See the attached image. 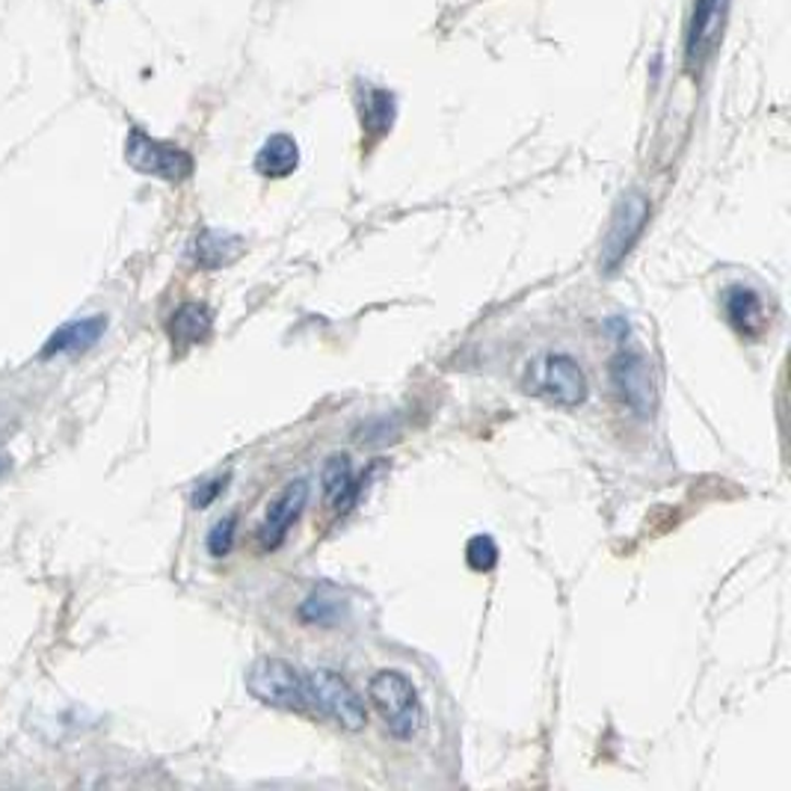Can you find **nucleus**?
Wrapping results in <instances>:
<instances>
[{
  "instance_id": "1",
  "label": "nucleus",
  "mask_w": 791,
  "mask_h": 791,
  "mask_svg": "<svg viewBox=\"0 0 791 791\" xmlns=\"http://www.w3.org/2000/svg\"><path fill=\"white\" fill-rule=\"evenodd\" d=\"M368 697L394 739L412 741L424 730L427 715H424L422 697L401 670H380L368 682Z\"/></svg>"
},
{
  "instance_id": "2",
  "label": "nucleus",
  "mask_w": 791,
  "mask_h": 791,
  "mask_svg": "<svg viewBox=\"0 0 791 791\" xmlns=\"http://www.w3.org/2000/svg\"><path fill=\"white\" fill-rule=\"evenodd\" d=\"M306 682V699H309L311 718L335 720L344 730L356 732L368 723V709L356 690L350 688V682L339 676L335 670L318 668L303 673Z\"/></svg>"
},
{
  "instance_id": "3",
  "label": "nucleus",
  "mask_w": 791,
  "mask_h": 791,
  "mask_svg": "<svg viewBox=\"0 0 791 791\" xmlns=\"http://www.w3.org/2000/svg\"><path fill=\"white\" fill-rule=\"evenodd\" d=\"M247 688L264 706L294 711V715H309L311 718L303 670H297L288 661H282V658H258L247 673Z\"/></svg>"
},
{
  "instance_id": "4",
  "label": "nucleus",
  "mask_w": 791,
  "mask_h": 791,
  "mask_svg": "<svg viewBox=\"0 0 791 791\" xmlns=\"http://www.w3.org/2000/svg\"><path fill=\"white\" fill-rule=\"evenodd\" d=\"M125 161L134 166L137 173L155 175V178H164V181H185L193 173V157L187 155L185 149L155 140V137H149L140 128H134L128 134Z\"/></svg>"
},
{
  "instance_id": "5",
  "label": "nucleus",
  "mask_w": 791,
  "mask_h": 791,
  "mask_svg": "<svg viewBox=\"0 0 791 791\" xmlns=\"http://www.w3.org/2000/svg\"><path fill=\"white\" fill-rule=\"evenodd\" d=\"M649 223V199L644 193H626L619 199L617 211L611 216V228H607L605 244H602V270L605 273H617V268L626 261L637 237L644 235Z\"/></svg>"
},
{
  "instance_id": "6",
  "label": "nucleus",
  "mask_w": 791,
  "mask_h": 791,
  "mask_svg": "<svg viewBox=\"0 0 791 791\" xmlns=\"http://www.w3.org/2000/svg\"><path fill=\"white\" fill-rule=\"evenodd\" d=\"M611 382L623 398L628 410L635 412L637 418H649L656 412L658 391H656V377L649 362L640 353H619L611 362Z\"/></svg>"
},
{
  "instance_id": "7",
  "label": "nucleus",
  "mask_w": 791,
  "mask_h": 791,
  "mask_svg": "<svg viewBox=\"0 0 791 791\" xmlns=\"http://www.w3.org/2000/svg\"><path fill=\"white\" fill-rule=\"evenodd\" d=\"M540 394H545L548 401L560 403V406H578L587 401V377L581 365L572 356L555 353V356H545L536 368V382Z\"/></svg>"
},
{
  "instance_id": "8",
  "label": "nucleus",
  "mask_w": 791,
  "mask_h": 791,
  "mask_svg": "<svg viewBox=\"0 0 791 791\" xmlns=\"http://www.w3.org/2000/svg\"><path fill=\"white\" fill-rule=\"evenodd\" d=\"M727 3L730 0H697L694 15H690L688 48H685V60H688L690 72H699L709 62L715 48H718L723 19H727Z\"/></svg>"
},
{
  "instance_id": "9",
  "label": "nucleus",
  "mask_w": 791,
  "mask_h": 791,
  "mask_svg": "<svg viewBox=\"0 0 791 791\" xmlns=\"http://www.w3.org/2000/svg\"><path fill=\"white\" fill-rule=\"evenodd\" d=\"M306 501H309V483L303 481V477L291 481L288 486L270 501L268 516H264V522L258 528V540H261V545H264L268 552H276L279 545L285 543V536H288V531L294 528L299 513H303Z\"/></svg>"
},
{
  "instance_id": "10",
  "label": "nucleus",
  "mask_w": 791,
  "mask_h": 791,
  "mask_svg": "<svg viewBox=\"0 0 791 791\" xmlns=\"http://www.w3.org/2000/svg\"><path fill=\"white\" fill-rule=\"evenodd\" d=\"M107 332V318L104 315H93V318L74 320V323H62L57 332H54L48 344L42 347V359H54L60 353H83L90 350L95 341H102V335Z\"/></svg>"
},
{
  "instance_id": "11",
  "label": "nucleus",
  "mask_w": 791,
  "mask_h": 791,
  "mask_svg": "<svg viewBox=\"0 0 791 791\" xmlns=\"http://www.w3.org/2000/svg\"><path fill=\"white\" fill-rule=\"evenodd\" d=\"M320 481H323L327 501L332 504V510H339V513H347L350 507L356 504V498H359V481H356V474H353V463H350L347 453H332L327 463H323Z\"/></svg>"
},
{
  "instance_id": "12",
  "label": "nucleus",
  "mask_w": 791,
  "mask_h": 791,
  "mask_svg": "<svg viewBox=\"0 0 791 791\" xmlns=\"http://www.w3.org/2000/svg\"><path fill=\"white\" fill-rule=\"evenodd\" d=\"M723 309H727V318L732 320V327L739 329L744 339H759L765 327H768V318H765V303L756 291L751 288H730L723 294Z\"/></svg>"
},
{
  "instance_id": "13",
  "label": "nucleus",
  "mask_w": 791,
  "mask_h": 791,
  "mask_svg": "<svg viewBox=\"0 0 791 791\" xmlns=\"http://www.w3.org/2000/svg\"><path fill=\"white\" fill-rule=\"evenodd\" d=\"M240 256H244V240L237 235H228V232L205 228V232L193 240L196 264L205 270L228 268V264L237 261Z\"/></svg>"
},
{
  "instance_id": "14",
  "label": "nucleus",
  "mask_w": 791,
  "mask_h": 791,
  "mask_svg": "<svg viewBox=\"0 0 791 791\" xmlns=\"http://www.w3.org/2000/svg\"><path fill=\"white\" fill-rule=\"evenodd\" d=\"M169 339L178 347H190V344H202L214 329V315L205 303H185L173 311L169 318Z\"/></svg>"
},
{
  "instance_id": "15",
  "label": "nucleus",
  "mask_w": 791,
  "mask_h": 791,
  "mask_svg": "<svg viewBox=\"0 0 791 791\" xmlns=\"http://www.w3.org/2000/svg\"><path fill=\"white\" fill-rule=\"evenodd\" d=\"M344 611H347V602H344V593L339 587L323 581L320 587H315L306 602L299 605V619L309 623V626H335L344 619Z\"/></svg>"
},
{
  "instance_id": "16",
  "label": "nucleus",
  "mask_w": 791,
  "mask_h": 791,
  "mask_svg": "<svg viewBox=\"0 0 791 791\" xmlns=\"http://www.w3.org/2000/svg\"><path fill=\"white\" fill-rule=\"evenodd\" d=\"M299 149L288 134H273L268 143L261 145L256 157V169L268 178H285L297 169Z\"/></svg>"
},
{
  "instance_id": "17",
  "label": "nucleus",
  "mask_w": 791,
  "mask_h": 791,
  "mask_svg": "<svg viewBox=\"0 0 791 791\" xmlns=\"http://www.w3.org/2000/svg\"><path fill=\"white\" fill-rule=\"evenodd\" d=\"M362 125H365V131L374 137H380L389 131L391 125H394V114H398V104H394V95L386 93V90H374L368 86L365 93H362Z\"/></svg>"
},
{
  "instance_id": "18",
  "label": "nucleus",
  "mask_w": 791,
  "mask_h": 791,
  "mask_svg": "<svg viewBox=\"0 0 791 791\" xmlns=\"http://www.w3.org/2000/svg\"><path fill=\"white\" fill-rule=\"evenodd\" d=\"M465 560L472 566L474 572H489L495 564H498V545H495L493 536L477 534L469 540L465 545Z\"/></svg>"
},
{
  "instance_id": "19",
  "label": "nucleus",
  "mask_w": 791,
  "mask_h": 791,
  "mask_svg": "<svg viewBox=\"0 0 791 791\" xmlns=\"http://www.w3.org/2000/svg\"><path fill=\"white\" fill-rule=\"evenodd\" d=\"M235 528H237V516H226L211 528L208 534V552L214 557H226L235 545Z\"/></svg>"
},
{
  "instance_id": "20",
  "label": "nucleus",
  "mask_w": 791,
  "mask_h": 791,
  "mask_svg": "<svg viewBox=\"0 0 791 791\" xmlns=\"http://www.w3.org/2000/svg\"><path fill=\"white\" fill-rule=\"evenodd\" d=\"M226 483H228V477H214V481L199 483V489L193 493V507H196V510H205L208 504L214 501L216 495L226 489Z\"/></svg>"
}]
</instances>
